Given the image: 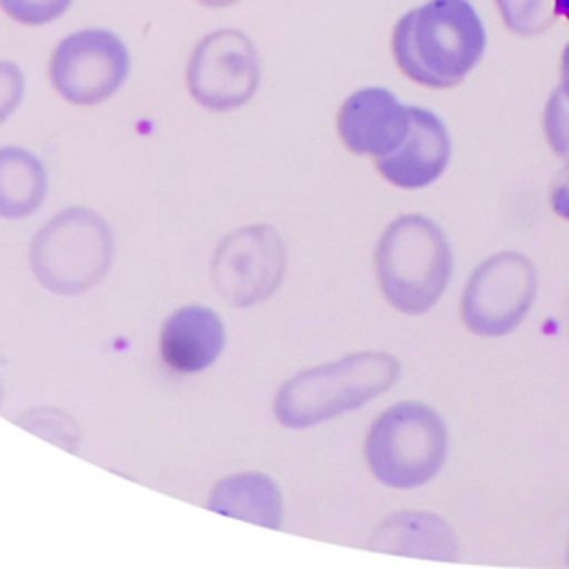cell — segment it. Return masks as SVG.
Masks as SVG:
<instances>
[{
  "mask_svg": "<svg viewBox=\"0 0 569 569\" xmlns=\"http://www.w3.org/2000/svg\"><path fill=\"white\" fill-rule=\"evenodd\" d=\"M24 431L51 442L69 453L78 451L82 442V425L64 409L58 407H31L13 418Z\"/></svg>",
  "mask_w": 569,
  "mask_h": 569,
  "instance_id": "16",
  "label": "cell"
},
{
  "mask_svg": "<svg viewBox=\"0 0 569 569\" xmlns=\"http://www.w3.org/2000/svg\"><path fill=\"white\" fill-rule=\"evenodd\" d=\"M196 2L207 7V9H224V7H231V4H236L240 0H196Z\"/></svg>",
  "mask_w": 569,
  "mask_h": 569,
  "instance_id": "23",
  "label": "cell"
},
{
  "mask_svg": "<svg viewBox=\"0 0 569 569\" xmlns=\"http://www.w3.org/2000/svg\"><path fill=\"white\" fill-rule=\"evenodd\" d=\"M207 509L267 529H280L284 516L280 487L262 471H240L220 478L209 493Z\"/></svg>",
  "mask_w": 569,
  "mask_h": 569,
  "instance_id": "14",
  "label": "cell"
},
{
  "mask_svg": "<svg viewBox=\"0 0 569 569\" xmlns=\"http://www.w3.org/2000/svg\"><path fill=\"white\" fill-rule=\"evenodd\" d=\"M49 191L42 160L24 147H0V218L22 220L40 209Z\"/></svg>",
  "mask_w": 569,
  "mask_h": 569,
  "instance_id": "15",
  "label": "cell"
},
{
  "mask_svg": "<svg viewBox=\"0 0 569 569\" xmlns=\"http://www.w3.org/2000/svg\"><path fill=\"white\" fill-rule=\"evenodd\" d=\"M284 271V240L276 227L262 222L229 231L211 256L213 289L238 309L269 300L280 289Z\"/></svg>",
  "mask_w": 569,
  "mask_h": 569,
  "instance_id": "8",
  "label": "cell"
},
{
  "mask_svg": "<svg viewBox=\"0 0 569 569\" xmlns=\"http://www.w3.org/2000/svg\"><path fill=\"white\" fill-rule=\"evenodd\" d=\"M553 9H556V16H562L569 20V0H553Z\"/></svg>",
  "mask_w": 569,
  "mask_h": 569,
  "instance_id": "24",
  "label": "cell"
},
{
  "mask_svg": "<svg viewBox=\"0 0 569 569\" xmlns=\"http://www.w3.org/2000/svg\"><path fill=\"white\" fill-rule=\"evenodd\" d=\"M485 42V27L467 0H427L396 22L391 53L411 82L451 89L480 62Z\"/></svg>",
  "mask_w": 569,
  "mask_h": 569,
  "instance_id": "1",
  "label": "cell"
},
{
  "mask_svg": "<svg viewBox=\"0 0 569 569\" xmlns=\"http://www.w3.org/2000/svg\"><path fill=\"white\" fill-rule=\"evenodd\" d=\"M505 27L516 36H538L556 22L553 0H493Z\"/></svg>",
  "mask_w": 569,
  "mask_h": 569,
  "instance_id": "17",
  "label": "cell"
},
{
  "mask_svg": "<svg viewBox=\"0 0 569 569\" xmlns=\"http://www.w3.org/2000/svg\"><path fill=\"white\" fill-rule=\"evenodd\" d=\"M536 267L520 251H500L480 262L460 296V320L480 338L511 333L536 298Z\"/></svg>",
  "mask_w": 569,
  "mask_h": 569,
  "instance_id": "9",
  "label": "cell"
},
{
  "mask_svg": "<svg viewBox=\"0 0 569 569\" xmlns=\"http://www.w3.org/2000/svg\"><path fill=\"white\" fill-rule=\"evenodd\" d=\"M549 202L562 220H569V162L558 171L549 191Z\"/></svg>",
  "mask_w": 569,
  "mask_h": 569,
  "instance_id": "21",
  "label": "cell"
},
{
  "mask_svg": "<svg viewBox=\"0 0 569 569\" xmlns=\"http://www.w3.org/2000/svg\"><path fill=\"white\" fill-rule=\"evenodd\" d=\"M560 89L569 98V42L565 44L560 56Z\"/></svg>",
  "mask_w": 569,
  "mask_h": 569,
  "instance_id": "22",
  "label": "cell"
},
{
  "mask_svg": "<svg viewBox=\"0 0 569 569\" xmlns=\"http://www.w3.org/2000/svg\"><path fill=\"white\" fill-rule=\"evenodd\" d=\"M567 562H569V553H567Z\"/></svg>",
  "mask_w": 569,
  "mask_h": 569,
  "instance_id": "26",
  "label": "cell"
},
{
  "mask_svg": "<svg viewBox=\"0 0 569 569\" xmlns=\"http://www.w3.org/2000/svg\"><path fill=\"white\" fill-rule=\"evenodd\" d=\"M2 391H4V385H2V378H0V402H2Z\"/></svg>",
  "mask_w": 569,
  "mask_h": 569,
  "instance_id": "25",
  "label": "cell"
},
{
  "mask_svg": "<svg viewBox=\"0 0 569 569\" xmlns=\"http://www.w3.org/2000/svg\"><path fill=\"white\" fill-rule=\"evenodd\" d=\"M24 98V73L11 60H0V124L9 120Z\"/></svg>",
  "mask_w": 569,
  "mask_h": 569,
  "instance_id": "20",
  "label": "cell"
},
{
  "mask_svg": "<svg viewBox=\"0 0 569 569\" xmlns=\"http://www.w3.org/2000/svg\"><path fill=\"white\" fill-rule=\"evenodd\" d=\"M451 156V140L438 116L409 107V131L387 156L376 160L378 173L400 189H422L440 178Z\"/></svg>",
  "mask_w": 569,
  "mask_h": 569,
  "instance_id": "11",
  "label": "cell"
},
{
  "mask_svg": "<svg viewBox=\"0 0 569 569\" xmlns=\"http://www.w3.org/2000/svg\"><path fill=\"white\" fill-rule=\"evenodd\" d=\"M73 0H0V11L22 27H44L62 18Z\"/></svg>",
  "mask_w": 569,
  "mask_h": 569,
  "instance_id": "19",
  "label": "cell"
},
{
  "mask_svg": "<svg viewBox=\"0 0 569 569\" xmlns=\"http://www.w3.org/2000/svg\"><path fill=\"white\" fill-rule=\"evenodd\" d=\"M542 129L547 144L562 160L569 162V98L562 89H553L542 113Z\"/></svg>",
  "mask_w": 569,
  "mask_h": 569,
  "instance_id": "18",
  "label": "cell"
},
{
  "mask_svg": "<svg viewBox=\"0 0 569 569\" xmlns=\"http://www.w3.org/2000/svg\"><path fill=\"white\" fill-rule=\"evenodd\" d=\"M449 436L440 413L418 400H402L373 418L365 436V462L373 478L393 489L433 480L447 458Z\"/></svg>",
  "mask_w": 569,
  "mask_h": 569,
  "instance_id": "5",
  "label": "cell"
},
{
  "mask_svg": "<svg viewBox=\"0 0 569 569\" xmlns=\"http://www.w3.org/2000/svg\"><path fill=\"white\" fill-rule=\"evenodd\" d=\"M113 231L89 207L53 213L31 238L29 269L56 296H80L102 282L113 262Z\"/></svg>",
  "mask_w": 569,
  "mask_h": 569,
  "instance_id": "4",
  "label": "cell"
},
{
  "mask_svg": "<svg viewBox=\"0 0 569 569\" xmlns=\"http://www.w3.org/2000/svg\"><path fill=\"white\" fill-rule=\"evenodd\" d=\"M400 376L387 351H358L289 376L273 396V416L287 429H307L382 396Z\"/></svg>",
  "mask_w": 569,
  "mask_h": 569,
  "instance_id": "2",
  "label": "cell"
},
{
  "mask_svg": "<svg viewBox=\"0 0 569 569\" xmlns=\"http://www.w3.org/2000/svg\"><path fill=\"white\" fill-rule=\"evenodd\" d=\"M184 82L193 102L207 111L240 109L260 87L258 49L240 29H213L193 44Z\"/></svg>",
  "mask_w": 569,
  "mask_h": 569,
  "instance_id": "7",
  "label": "cell"
},
{
  "mask_svg": "<svg viewBox=\"0 0 569 569\" xmlns=\"http://www.w3.org/2000/svg\"><path fill=\"white\" fill-rule=\"evenodd\" d=\"M373 264L385 300L400 313L418 316L445 293L453 273V253L433 220L405 213L380 233Z\"/></svg>",
  "mask_w": 569,
  "mask_h": 569,
  "instance_id": "3",
  "label": "cell"
},
{
  "mask_svg": "<svg viewBox=\"0 0 569 569\" xmlns=\"http://www.w3.org/2000/svg\"><path fill=\"white\" fill-rule=\"evenodd\" d=\"M373 551L456 560L458 542L449 522L427 511H398L385 518L367 545Z\"/></svg>",
  "mask_w": 569,
  "mask_h": 569,
  "instance_id": "13",
  "label": "cell"
},
{
  "mask_svg": "<svg viewBox=\"0 0 569 569\" xmlns=\"http://www.w3.org/2000/svg\"><path fill=\"white\" fill-rule=\"evenodd\" d=\"M342 144L367 158L391 153L409 131V107L382 87H365L345 98L336 116Z\"/></svg>",
  "mask_w": 569,
  "mask_h": 569,
  "instance_id": "10",
  "label": "cell"
},
{
  "mask_svg": "<svg viewBox=\"0 0 569 569\" xmlns=\"http://www.w3.org/2000/svg\"><path fill=\"white\" fill-rule=\"evenodd\" d=\"M227 329L222 318L204 305H184L171 311L158 336L162 362L176 373H200L222 353Z\"/></svg>",
  "mask_w": 569,
  "mask_h": 569,
  "instance_id": "12",
  "label": "cell"
},
{
  "mask_svg": "<svg viewBox=\"0 0 569 569\" xmlns=\"http://www.w3.org/2000/svg\"><path fill=\"white\" fill-rule=\"evenodd\" d=\"M131 71V53L120 36L87 27L64 36L49 56L53 91L78 107H93L116 96Z\"/></svg>",
  "mask_w": 569,
  "mask_h": 569,
  "instance_id": "6",
  "label": "cell"
}]
</instances>
